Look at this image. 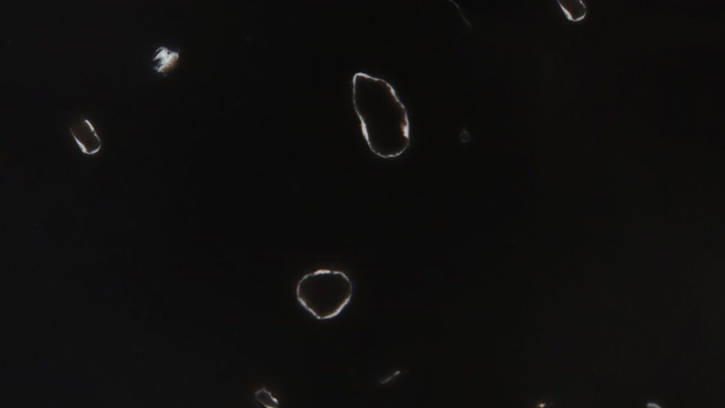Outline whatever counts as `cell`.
I'll return each mask as SVG.
<instances>
[{
  "mask_svg": "<svg viewBox=\"0 0 725 408\" xmlns=\"http://www.w3.org/2000/svg\"><path fill=\"white\" fill-rule=\"evenodd\" d=\"M352 103L373 153L383 159L403 155L410 145L406 106L385 79L358 72L352 77Z\"/></svg>",
  "mask_w": 725,
  "mask_h": 408,
  "instance_id": "obj_1",
  "label": "cell"
},
{
  "mask_svg": "<svg viewBox=\"0 0 725 408\" xmlns=\"http://www.w3.org/2000/svg\"><path fill=\"white\" fill-rule=\"evenodd\" d=\"M353 284L340 270L318 269L304 275L296 286L299 304L318 320L338 316L353 295Z\"/></svg>",
  "mask_w": 725,
  "mask_h": 408,
  "instance_id": "obj_2",
  "label": "cell"
},
{
  "mask_svg": "<svg viewBox=\"0 0 725 408\" xmlns=\"http://www.w3.org/2000/svg\"><path fill=\"white\" fill-rule=\"evenodd\" d=\"M70 133L83 153L93 155L102 148V140L93 124L83 119L70 128Z\"/></svg>",
  "mask_w": 725,
  "mask_h": 408,
  "instance_id": "obj_3",
  "label": "cell"
},
{
  "mask_svg": "<svg viewBox=\"0 0 725 408\" xmlns=\"http://www.w3.org/2000/svg\"><path fill=\"white\" fill-rule=\"evenodd\" d=\"M179 59V53L171 51L166 48L160 47L156 52L154 61H157L155 69L158 72H165L171 69Z\"/></svg>",
  "mask_w": 725,
  "mask_h": 408,
  "instance_id": "obj_4",
  "label": "cell"
},
{
  "mask_svg": "<svg viewBox=\"0 0 725 408\" xmlns=\"http://www.w3.org/2000/svg\"><path fill=\"white\" fill-rule=\"evenodd\" d=\"M569 20L579 21L588 14V8L581 0L572 1H557Z\"/></svg>",
  "mask_w": 725,
  "mask_h": 408,
  "instance_id": "obj_5",
  "label": "cell"
},
{
  "mask_svg": "<svg viewBox=\"0 0 725 408\" xmlns=\"http://www.w3.org/2000/svg\"><path fill=\"white\" fill-rule=\"evenodd\" d=\"M257 400L267 408H276L280 406V402L266 389H261L255 393Z\"/></svg>",
  "mask_w": 725,
  "mask_h": 408,
  "instance_id": "obj_6",
  "label": "cell"
}]
</instances>
